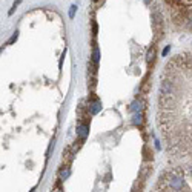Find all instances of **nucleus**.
Returning <instances> with one entry per match:
<instances>
[{
	"instance_id": "nucleus-1",
	"label": "nucleus",
	"mask_w": 192,
	"mask_h": 192,
	"mask_svg": "<svg viewBox=\"0 0 192 192\" xmlns=\"http://www.w3.org/2000/svg\"><path fill=\"white\" fill-rule=\"evenodd\" d=\"M152 26H154V32H155V40H160L163 37V16L158 9H155L152 12Z\"/></svg>"
},
{
	"instance_id": "nucleus-2",
	"label": "nucleus",
	"mask_w": 192,
	"mask_h": 192,
	"mask_svg": "<svg viewBox=\"0 0 192 192\" xmlns=\"http://www.w3.org/2000/svg\"><path fill=\"white\" fill-rule=\"evenodd\" d=\"M174 171V169H172ZM169 189H172V191L175 192H181L186 189V181H185V177H181V175H177L175 172L172 174V177H171V181H169Z\"/></svg>"
},
{
	"instance_id": "nucleus-3",
	"label": "nucleus",
	"mask_w": 192,
	"mask_h": 192,
	"mask_svg": "<svg viewBox=\"0 0 192 192\" xmlns=\"http://www.w3.org/2000/svg\"><path fill=\"white\" fill-rule=\"evenodd\" d=\"M143 108H144V102H143V100H135V102H132V105L129 106V111L134 112V114H137V112H141Z\"/></svg>"
},
{
	"instance_id": "nucleus-4",
	"label": "nucleus",
	"mask_w": 192,
	"mask_h": 192,
	"mask_svg": "<svg viewBox=\"0 0 192 192\" xmlns=\"http://www.w3.org/2000/svg\"><path fill=\"white\" fill-rule=\"evenodd\" d=\"M151 172H152V167H151V166H144V167L140 171V174H138V180H143V181H144Z\"/></svg>"
},
{
	"instance_id": "nucleus-5",
	"label": "nucleus",
	"mask_w": 192,
	"mask_h": 192,
	"mask_svg": "<svg viewBox=\"0 0 192 192\" xmlns=\"http://www.w3.org/2000/svg\"><path fill=\"white\" fill-rule=\"evenodd\" d=\"M100 108H102V103H100L98 100H95V102H92V103L89 105V112H91V114H97V112L100 111Z\"/></svg>"
},
{
	"instance_id": "nucleus-6",
	"label": "nucleus",
	"mask_w": 192,
	"mask_h": 192,
	"mask_svg": "<svg viewBox=\"0 0 192 192\" xmlns=\"http://www.w3.org/2000/svg\"><path fill=\"white\" fill-rule=\"evenodd\" d=\"M149 85H151V82H149V74H148V75L143 79V83H141V88H140L141 92H149V89H151Z\"/></svg>"
},
{
	"instance_id": "nucleus-7",
	"label": "nucleus",
	"mask_w": 192,
	"mask_h": 192,
	"mask_svg": "<svg viewBox=\"0 0 192 192\" xmlns=\"http://www.w3.org/2000/svg\"><path fill=\"white\" fill-rule=\"evenodd\" d=\"M88 129H89V126H88V125H79L77 131H79V135H80V138H86V135H88Z\"/></svg>"
},
{
	"instance_id": "nucleus-8",
	"label": "nucleus",
	"mask_w": 192,
	"mask_h": 192,
	"mask_svg": "<svg viewBox=\"0 0 192 192\" xmlns=\"http://www.w3.org/2000/svg\"><path fill=\"white\" fill-rule=\"evenodd\" d=\"M132 123H134V125H137V126H141V123H143V114H141V112H137V114H134Z\"/></svg>"
},
{
	"instance_id": "nucleus-9",
	"label": "nucleus",
	"mask_w": 192,
	"mask_h": 192,
	"mask_svg": "<svg viewBox=\"0 0 192 192\" xmlns=\"http://www.w3.org/2000/svg\"><path fill=\"white\" fill-rule=\"evenodd\" d=\"M143 188H144V181L138 180L137 183L134 185V188H132V192H143Z\"/></svg>"
},
{
	"instance_id": "nucleus-10",
	"label": "nucleus",
	"mask_w": 192,
	"mask_h": 192,
	"mask_svg": "<svg viewBox=\"0 0 192 192\" xmlns=\"http://www.w3.org/2000/svg\"><path fill=\"white\" fill-rule=\"evenodd\" d=\"M154 58H155V48L152 46L146 54V60H148V63H151V62H154Z\"/></svg>"
},
{
	"instance_id": "nucleus-11",
	"label": "nucleus",
	"mask_w": 192,
	"mask_h": 192,
	"mask_svg": "<svg viewBox=\"0 0 192 192\" xmlns=\"http://www.w3.org/2000/svg\"><path fill=\"white\" fill-rule=\"evenodd\" d=\"M91 63L95 65V66L98 65V48H97V46L94 48V53H92V62H91Z\"/></svg>"
},
{
	"instance_id": "nucleus-12",
	"label": "nucleus",
	"mask_w": 192,
	"mask_h": 192,
	"mask_svg": "<svg viewBox=\"0 0 192 192\" xmlns=\"http://www.w3.org/2000/svg\"><path fill=\"white\" fill-rule=\"evenodd\" d=\"M143 154H144V160H152V151L149 152V146L143 148Z\"/></svg>"
},
{
	"instance_id": "nucleus-13",
	"label": "nucleus",
	"mask_w": 192,
	"mask_h": 192,
	"mask_svg": "<svg viewBox=\"0 0 192 192\" xmlns=\"http://www.w3.org/2000/svg\"><path fill=\"white\" fill-rule=\"evenodd\" d=\"M69 172H71V171H69L68 167H66V169H62V171H60V180L68 178V177H69Z\"/></svg>"
},
{
	"instance_id": "nucleus-14",
	"label": "nucleus",
	"mask_w": 192,
	"mask_h": 192,
	"mask_svg": "<svg viewBox=\"0 0 192 192\" xmlns=\"http://www.w3.org/2000/svg\"><path fill=\"white\" fill-rule=\"evenodd\" d=\"M17 37H19V32L16 31V32H14V35H12V37H11L9 40H8V43H6V45H11L12 42H16V40H17Z\"/></svg>"
},
{
	"instance_id": "nucleus-15",
	"label": "nucleus",
	"mask_w": 192,
	"mask_h": 192,
	"mask_svg": "<svg viewBox=\"0 0 192 192\" xmlns=\"http://www.w3.org/2000/svg\"><path fill=\"white\" fill-rule=\"evenodd\" d=\"M75 9H77V6H75V5H72V6H71V11H69V17H74Z\"/></svg>"
},
{
	"instance_id": "nucleus-16",
	"label": "nucleus",
	"mask_w": 192,
	"mask_h": 192,
	"mask_svg": "<svg viewBox=\"0 0 192 192\" xmlns=\"http://www.w3.org/2000/svg\"><path fill=\"white\" fill-rule=\"evenodd\" d=\"M151 2H152V0H144V3H146V5H151Z\"/></svg>"
},
{
	"instance_id": "nucleus-17",
	"label": "nucleus",
	"mask_w": 192,
	"mask_h": 192,
	"mask_svg": "<svg viewBox=\"0 0 192 192\" xmlns=\"http://www.w3.org/2000/svg\"><path fill=\"white\" fill-rule=\"evenodd\" d=\"M53 192H62V189H54Z\"/></svg>"
},
{
	"instance_id": "nucleus-18",
	"label": "nucleus",
	"mask_w": 192,
	"mask_h": 192,
	"mask_svg": "<svg viewBox=\"0 0 192 192\" xmlns=\"http://www.w3.org/2000/svg\"><path fill=\"white\" fill-rule=\"evenodd\" d=\"M92 2H98V0H92Z\"/></svg>"
}]
</instances>
